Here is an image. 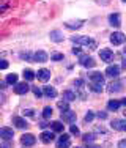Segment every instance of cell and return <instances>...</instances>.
<instances>
[{
	"instance_id": "52a82bcc",
	"label": "cell",
	"mask_w": 126,
	"mask_h": 148,
	"mask_svg": "<svg viewBox=\"0 0 126 148\" xmlns=\"http://www.w3.org/2000/svg\"><path fill=\"white\" fill-rule=\"evenodd\" d=\"M13 137H14V132H13L11 128H0V139L11 140Z\"/></svg>"
},
{
	"instance_id": "4316f807",
	"label": "cell",
	"mask_w": 126,
	"mask_h": 148,
	"mask_svg": "<svg viewBox=\"0 0 126 148\" xmlns=\"http://www.w3.org/2000/svg\"><path fill=\"white\" fill-rule=\"evenodd\" d=\"M82 139H84V142H85L87 145H88V143H93V140H94V134H88V132H87V134H84Z\"/></svg>"
},
{
	"instance_id": "e575fe53",
	"label": "cell",
	"mask_w": 126,
	"mask_h": 148,
	"mask_svg": "<svg viewBox=\"0 0 126 148\" xmlns=\"http://www.w3.org/2000/svg\"><path fill=\"white\" fill-rule=\"evenodd\" d=\"M96 117L99 118V120H106V118H107V114H106V112H98Z\"/></svg>"
},
{
	"instance_id": "e0dca14e",
	"label": "cell",
	"mask_w": 126,
	"mask_h": 148,
	"mask_svg": "<svg viewBox=\"0 0 126 148\" xmlns=\"http://www.w3.org/2000/svg\"><path fill=\"white\" fill-rule=\"evenodd\" d=\"M51 40H52V41H55V43H62V41H63V35H62V32H58V30H52V32H51Z\"/></svg>"
},
{
	"instance_id": "7dc6e473",
	"label": "cell",
	"mask_w": 126,
	"mask_h": 148,
	"mask_svg": "<svg viewBox=\"0 0 126 148\" xmlns=\"http://www.w3.org/2000/svg\"><path fill=\"white\" fill-rule=\"evenodd\" d=\"M123 114H125V117H126V110H125V112H123Z\"/></svg>"
},
{
	"instance_id": "8992f818",
	"label": "cell",
	"mask_w": 126,
	"mask_h": 148,
	"mask_svg": "<svg viewBox=\"0 0 126 148\" xmlns=\"http://www.w3.org/2000/svg\"><path fill=\"white\" fill-rule=\"evenodd\" d=\"M112 129H117V131H126V120H112L110 123Z\"/></svg>"
},
{
	"instance_id": "6da1fadb",
	"label": "cell",
	"mask_w": 126,
	"mask_h": 148,
	"mask_svg": "<svg viewBox=\"0 0 126 148\" xmlns=\"http://www.w3.org/2000/svg\"><path fill=\"white\" fill-rule=\"evenodd\" d=\"M71 41H73V43H76V44L92 46V47H94V46H96V44H94L93 41H92V38H90V36H73Z\"/></svg>"
},
{
	"instance_id": "7a4b0ae2",
	"label": "cell",
	"mask_w": 126,
	"mask_h": 148,
	"mask_svg": "<svg viewBox=\"0 0 126 148\" xmlns=\"http://www.w3.org/2000/svg\"><path fill=\"white\" fill-rule=\"evenodd\" d=\"M125 40H126V36L121 32H115V33H112L110 35V43L114 44V46H120V44H123L125 43Z\"/></svg>"
},
{
	"instance_id": "f35d334b",
	"label": "cell",
	"mask_w": 126,
	"mask_h": 148,
	"mask_svg": "<svg viewBox=\"0 0 126 148\" xmlns=\"http://www.w3.org/2000/svg\"><path fill=\"white\" fill-rule=\"evenodd\" d=\"M5 87H6V80H2V79H0V90H3Z\"/></svg>"
},
{
	"instance_id": "ab89813d",
	"label": "cell",
	"mask_w": 126,
	"mask_h": 148,
	"mask_svg": "<svg viewBox=\"0 0 126 148\" xmlns=\"http://www.w3.org/2000/svg\"><path fill=\"white\" fill-rule=\"evenodd\" d=\"M73 54H77V55H80V47H74V49H73Z\"/></svg>"
},
{
	"instance_id": "8fae6325",
	"label": "cell",
	"mask_w": 126,
	"mask_h": 148,
	"mask_svg": "<svg viewBox=\"0 0 126 148\" xmlns=\"http://www.w3.org/2000/svg\"><path fill=\"white\" fill-rule=\"evenodd\" d=\"M36 77H38V80H41V82H47L49 79H51V71L46 68H43V69H40V71L36 73Z\"/></svg>"
},
{
	"instance_id": "f6af8a7d",
	"label": "cell",
	"mask_w": 126,
	"mask_h": 148,
	"mask_svg": "<svg viewBox=\"0 0 126 148\" xmlns=\"http://www.w3.org/2000/svg\"><path fill=\"white\" fill-rule=\"evenodd\" d=\"M121 66H123V68L126 69V60H123V63H121Z\"/></svg>"
},
{
	"instance_id": "60d3db41",
	"label": "cell",
	"mask_w": 126,
	"mask_h": 148,
	"mask_svg": "<svg viewBox=\"0 0 126 148\" xmlns=\"http://www.w3.org/2000/svg\"><path fill=\"white\" fill-rule=\"evenodd\" d=\"M5 99H6V98H5V95H3V93H0V104H3V103H5Z\"/></svg>"
},
{
	"instance_id": "5bb4252c",
	"label": "cell",
	"mask_w": 126,
	"mask_h": 148,
	"mask_svg": "<svg viewBox=\"0 0 126 148\" xmlns=\"http://www.w3.org/2000/svg\"><path fill=\"white\" fill-rule=\"evenodd\" d=\"M40 139H41V142H43V143H51L52 140L55 139V136L52 132H49V131H44V132H41Z\"/></svg>"
},
{
	"instance_id": "ee69618b",
	"label": "cell",
	"mask_w": 126,
	"mask_h": 148,
	"mask_svg": "<svg viewBox=\"0 0 126 148\" xmlns=\"http://www.w3.org/2000/svg\"><path fill=\"white\" fill-rule=\"evenodd\" d=\"M0 148H10V143H5V145H2Z\"/></svg>"
},
{
	"instance_id": "b9f144b4",
	"label": "cell",
	"mask_w": 126,
	"mask_h": 148,
	"mask_svg": "<svg viewBox=\"0 0 126 148\" xmlns=\"http://www.w3.org/2000/svg\"><path fill=\"white\" fill-rule=\"evenodd\" d=\"M40 126H41V128L44 129V128H46V126H47V123H46V121H41V123H40Z\"/></svg>"
},
{
	"instance_id": "4dcf8cb0",
	"label": "cell",
	"mask_w": 126,
	"mask_h": 148,
	"mask_svg": "<svg viewBox=\"0 0 126 148\" xmlns=\"http://www.w3.org/2000/svg\"><path fill=\"white\" fill-rule=\"evenodd\" d=\"M52 60H55V62H58V60H63V54H58V52H54V54L51 55Z\"/></svg>"
},
{
	"instance_id": "8d00e7d4",
	"label": "cell",
	"mask_w": 126,
	"mask_h": 148,
	"mask_svg": "<svg viewBox=\"0 0 126 148\" xmlns=\"http://www.w3.org/2000/svg\"><path fill=\"white\" fill-rule=\"evenodd\" d=\"M24 115H27V117H33V110H32V109H27V110H24Z\"/></svg>"
},
{
	"instance_id": "74e56055",
	"label": "cell",
	"mask_w": 126,
	"mask_h": 148,
	"mask_svg": "<svg viewBox=\"0 0 126 148\" xmlns=\"http://www.w3.org/2000/svg\"><path fill=\"white\" fill-rule=\"evenodd\" d=\"M118 148H126V139H125V140H120V142H118Z\"/></svg>"
},
{
	"instance_id": "5b68a950",
	"label": "cell",
	"mask_w": 126,
	"mask_h": 148,
	"mask_svg": "<svg viewBox=\"0 0 126 148\" xmlns=\"http://www.w3.org/2000/svg\"><path fill=\"white\" fill-rule=\"evenodd\" d=\"M62 120L63 121H68V123H74L76 121V112L73 110H63L62 112Z\"/></svg>"
},
{
	"instance_id": "ac0fdd59",
	"label": "cell",
	"mask_w": 126,
	"mask_h": 148,
	"mask_svg": "<svg viewBox=\"0 0 126 148\" xmlns=\"http://www.w3.org/2000/svg\"><path fill=\"white\" fill-rule=\"evenodd\" d=\"M13 123L16 125V128H21V129L29 126V123H27L24 118H21V117H14V118H13Z\"/></svg>"
},
{
	"instance_id": "277c9868",
	"label": "cell",
	"mask_w": 126,
	"mask_h": 148,
	"mask_svg": "<svg viewBox=\"0 0 126 148\" xmlns=\"http://www.w3.org/2000/svg\"><path fill=\"white\" fill-rule=\"evenodd\" d=\"M79 63L84 66V68H93L94 66V60L88 55H80L79 57Z\"/></svg>"
},
{
	"instance_id": "4fadbf2b",
	"label": "cell",
	"mask_w": 126,
	"mask_h": 148,
	"mask_svg": "<svg viewBox=\"0 0 126 148\" xmlns=\"http://www.w3.org/2000/svg\"><path fill=\"white\" fill-rule=\"evenodd\" d=\"M90 80L92 82H94V84H103L104 85V76L101 73H90Z\"/></svg>"
},
{
	"instance_id": "836d02e7",
	"label": "cell",
	"mask_w": 126,
	"mask_h": 148,
	"mask_svg": "<svg viewBox=\"0 0 126 148\" xmlns=\"http://www.w3.org/2000/svg\"><path fill=\"white\" fill-rule=\"evenodd\" d=\"M93 118H94V114H93V112H88V114L85 115V121H87V123H88V121H92Z\"/></svg>"
},
{
	"instance_id": "d590c367",
	"label": "cell",
	"mask_w": 126,
	"mask_h": 148,
	"mask_svg": "<svg viewBox=\"0 0 126 148\" xmlns=\"http://www.w3.org/2000/svg\"><path fill=\"white\" fill-rule=\"evenodd\" d=\"M69 131H71V134H74V136H79V128L77 126H71Z\"/></svg>"
},
{
	"instance_id": "44dd1931",
	"label": "cell",
	"mask_w": 126,
	"mask_h": 148,
	"mask_svg": "<svg viewBox=\"0 0 126 148\" xmlns=\"http://www.w3.org/2000/svg\"><path fill=\"white\" fill-rule=\"evenodd\" d=\"M63 99H66L69 103V101H74L76 99V93H73L71 90H65L63 91Z\"/></svg>"
},
{
	"instance_id": "d4e9b609",
	"label": "cell",
	"mask_w": 126,
	"mask_h": 148,
	"mask_svg": "<svg viewBox=\"0 0 126 148\" xmlns=\"http://www.w3.org/2000/svg\"><path fill=\"white\" fill-rule=\"evenodd\" d=\"M120 106H121L120 101H109V104H107V109H109V110H117Z\"/></svg>"
},
{
	"instance_id": "d6a6232c",
	"label": "cell",
	"mask_w": 126,
	"mask_h": 148,
	"mask_svg": "<svg viewBox=\"0 0 126 148\" xmlns=\"http://www.w3.org/2000/svg\"><path fill=\"white\" fill-rule=\"evenodd\" d=\"M10 66V63L6 60H0V69H6Z\"/></svg>"
},
{
	"instance_id": "cb8c5ba5",
	"label": "cell",
	"mask_w": 126,
	"mask_h": 148,
	"mask_svg": "<svg viewBox=\"0 0 126 148\" xmlns=\"http://www.w3.org/2000/svg\"><path fill=\"white\" fill-rule=\"evenodd\" d=\"M51 126H52V129H54L55 132H62V131H63V125H62V121H52V123H51Z\"/></svg>"
},
{
	"instance_id": "f1b7e54d",
	"label": "cell",
	"mask_w": 126,
	"mask_h": 148,
	"mask_svg": "<svg viewBox=\"0 0 126 148\" xmlns=\"http://www.w3.org/2000/svg\"><path fill=\"white\" fill-rule=\"evenodd\" d=\"M43 117L46 118V120L52 117V107H44V110H43Z\"/></svg>"
},
{
	"instance_id": "3957f363",
	"label": "cell",
	"mask_w": 126,
	"mask_h": 148,
	"mask_svg": "<svg viewBox=\"0 0 126 148\" xmlns=\"http://www.w3.org/2000/svg\"><path fill=\"white\" fill-rule=\"evenodd\" d=\"M35 142H36V139H35L33 134H24V136L21 137V143H22L24 147H33Z\"/></svg>"
},
{
	"instance_id": "603a6c76",
	"label": "cell",
	"mask_w": 126,
	"mask_h": 148,
	"mask_svg": "<svg viewBox=\"0 0 126 148\" xmlns=\"http://www.w3.org/2000/svg\"><path fill=\"white\" fill-rule=\"evenodd\" d=\"M90 90L94 91V93H101V91H103V84H94V82H92V84H90Z\"/></svg>"
},
{
	"instance_id": "d6986e66",
	"label": "cell",
	"mask_w": 126,
	"mask_h": 148,
	"mask_svg": "<svg viewBox=\"0 0 126 148\" xmlns=\"http://www.w3.org/2000/svg\"><path fill=\"white\" fill-rule=\"evenodd\" d=\"M43 93L46 95L47 98H55V96H57V90H55L54 87H44Z\"/></svg>"
},
{
	"instance_id": "9c48e42d",
	"label": "cell",
	"mask_w": 126,
	"mask_h": 148,
	"mask_svg": "<svg viewBox=\"0 0 126 148\" xmlns=\"http://www.w3.org/2000/svg\"><path fill=\"white\" fill-rule=\"evenodd\" d=\"M69 145H71V140H69L68 134L60 136V139H58V142H57V148H69Z\"/></svg>"
},
{
	"instance_id": "7c38bea8",
	"label": "cell",
	"mask_w": 126,
	"mask_h": 148,
	"mask_svg": "<svg viewBox=\"0 0 126 148\" xmlns=\"http://www.w3.org/2000/svg\"><path fill=\"white\" fill-rule=\"evenodd\" d=\"M29 90H30V85L25 84V82L16 84V87H14V93H17V95H25Z\"/></svg>"
},
{
	"instance_id": "ba28073f",
	"label": "cell",
	"mask_w": 126,
	"mask_h": 148,
	"mask_svg": "<svg viewBox=\"0 0 126 148\" xmlns=\"http://www.w3.org/2000/svg\"><path fill=\"white\" fill-rule=\"evenodd\" d=\"M99 57L103 62H112V58H114V52L110 51V49H101L99 51Z\"/></svg>"
},
{
	"instance_id": "7bdbcfd3",
	"label": "cell",
	"mask_w": 126,
	"mask_h": 148,
	"mask_svg": "<svg viewBox=\"0 0 126 148\" xmlns=\"http://www.w3.org/2000/svg\"><path fill=\"white\" fill-rule=\"evenodd\" d=\"M88 148H101V147H96V145H92V143H88Z\"/></svg>"
},
{
	"instance_id": "9a60e30c",
	"label": "cell",
	"mask_w": 126,
	"mask_h": 148,
	"mask_svg": "<svg viewBox=\"0 0 126 148\" xmlns=\"http://www.w3.org/2000/svg\"><path fill=\"white\" fill-rule=\"evenodd\" d=\"M33 58H35V62H38V63H44V62H47V54L44 51H38V52H35Z\"/></svg>"
},
{
	"instance_id": "484cf974",
	"label": "cell",
	"mask_w": 126,
	"mask_h": 148,
	"mask_svg": "<svg viewBox=\"0 0 126 148\" xmlns=\"http://www.w3.org/2000/svg\"><path fill=\"white\" fill-rule=\"evenodd\" d=\"M68 29H80L82 27V21H76V22H66L65 24Z\"/></svg>"
},
{
	"instance_id": "ffe728a7",
	"label": "cell",
	"mask_w": 126,
	"mask_h": 148,
	"mask_svg": "<svg viewBox=\"0 0 126 148\" xmlns=\"http://www.w3.org/2000/svg\"><path fill=\"white\" fill-rule=\"evenodd\" d=\"M120 90H121L120 82H112V84H109V88H107L109 93H117V91H120Z\"/></svg>"
},
{
	"instance_id": "1f68e13d",
	"label": "cell",
	"mask_w": 126,
	"mask_h": 148,
	"mask_svg": "<svg viewBox=\"0 0 126 148\" xmlns=\"http://www.w3.org/2000/svg\"><path fill=\"white\" fill-rule=\"evenodd\" d=\"M32 90H33V93H35V96H36V98H40L41 95H43V91L38 88V87H32Z\"/></svg>"
},
{
	"instance_id": "bcb514c9",
	"label": "cell",
	"mask_w": 126,
	"mask_h": 148,
	"mask_svg": "<svg viewBox=\"0 0 126 148\" xmlns=\"http://www.w3.org/2000/svg\"><path fill=\"white\" fill-rule=\"evenodd\" d=\"M121 104H123L125 107H126V99H123V101H121Z\"/></svg>"
},
{
	"instance_id": "30bf717a",
	"label": "cell",
	"mask_w": 126,
	"mask_h": 148,
	"mask_svg": "<svg viewBox=\"0 0 126 148\" xmlns=\"http://www.w3.org/2000/svg\"><path fill=\"white\" fill-rule=\"evenodd\" d=\"M118 74H120V68H118L117 65H109V66H107V69H106V76L117 79Z\"/></svg>"
},
{
	"instance_id": "f546056e",
	"label": "cell",
	"mask_w": 126,
	"mask_h": 148,
	"mask_svg": "<svg viewBox=\"0 0 126 148\" xmlns=\"http://www.w3.org/2000/svg\"><path fill=\"white\" fill-rule=\"evenodd\" d=\"M57 106H58V109H62V110H68V101H58Z\"/></svg>"
},
{
	"instance_id": "681fc988",
	"label": "cell",
	"mask_w": 126,
	"mask_h": 148,
	"mask_svg": "<svg viewBox=\"0 0 126 148\" xmlns=\"http://www.w3.org/2000/svg\"><path fill=\"white\" fill-rule=\"evenodd\" d=\"M123 2H126V0H123Z\"/></svg>"
},
{
	"instance_id": "2e32d148",
	"label": "cell",
	"mask_w": 126,
	"mask_h": 148,
	"mask_svg": "<svg viewBox=\"0 0 126 148\" xmlns=\"http://www.w3.org/2000/svg\"><path fill=\"white\" fill-rule=\"evenodd\" d=\"M109 22H110L112 27H118V25L121 24L120 14H118V13H114V14H110V16H109Z\"/></svg>"
},
{
	"instance_id": "83f0119b",
	"label": "cell",
	"mask_w": 126,
	"mask_h": 148,
	"mask_svg": "<svg viewBox=\"0 0 126 148\" xmlns=\"http://www.w3.org/2000/svg\"><path fill=\"white\" fill-rule=\"evenodd\" d=\"M24 79L33 80V79H35V73L32 71V69H25V71H24Z\"/></svg>"
},
{
	"instance_id": "c3c4849f",
	"label": "cell",
	"mask_w": 126,
	"mask_h": 148,
	"mask_svg": "<svg viewBox=\"0 0 126 148\" xmlns=\"http://www.w3.org/2000/svg\"><path fill=\"white\" fill-rule=\"evenodd\" d=\"M74 148H79V147H74Z\"/></svg>"
},
{
	"instance_id": "7402d4cb",
	"label": "cell",
	"mask_w": 126,
	"mask_h": 148,
	"mask_svg": "<svg viewBox=\"0 0 126 148\" xmlns=\"http://www.w3.org/2000/svg\"><path fill=\"white\" fill-rule=\"evenodd\" d=\"M6 84H10V85H16L17 84V74H8V76H6Z\"/></svg>"
}]
</instances>
